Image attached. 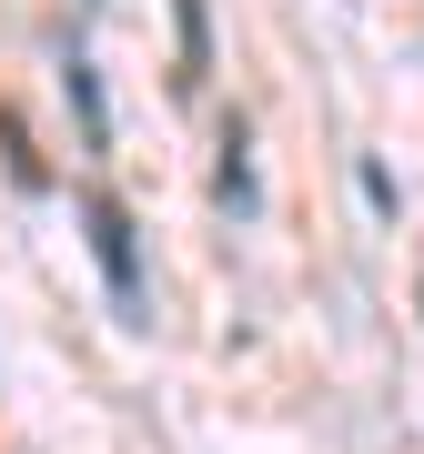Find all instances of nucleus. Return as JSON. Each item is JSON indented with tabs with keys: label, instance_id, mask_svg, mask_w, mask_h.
I'll list each match as a JSON object with an SVG mask.
<instances>
[{
	"label": "nucleus",
	"instance_id": "nucleus-2",
	"mask_svg": "<svg viewBox=\"0 0 424 454\" xmlns=\"http://www.w3.org/2000/svg\"><path fill=\"white\" fill-rule=\"evenodd\" d=\"M61 82H71V101H82V142H91V152H112V112H101V71H91V51H71Z\"/></svg>",
	"mask_w": 424,
	"mask_h": 454
},
{
	"label": "nucleus",
	"instance_id": "nucleus-1",
	"mask_svg": "<svg viewBox=\"0 0 424 454\" xmlns=\"http://www.w3.org/2000/svg\"><path fill=\"white\" fill-rule=\"evenodd\" d=\"M82 232H91V262H101V283H112L122 324H142V303H152V293H142V232H131V212L101 192V182L82 192Z\"/></svg>",
	"mask_w": 424,
	"mask_h": 454
},
{
	"label": "nucleus",
	"instance_id": "nucleus-3",
	"mask_svg": "<svg viewBox=\"0 0 424 454\" xmlns=\"http://www.w3.org/2000/svg\"><path fill=\"white\" fill-rule=\"evenodd\" d=\"M223 202H232V212H253V162H243V131L223 142Z\"/></svg>",
	"mask_w": 424,
	"mask_h": 454
},
{
	"label": "nucleus",
	"instance_id": "nucleus-4",
	"mask_svg": "<svg viewBox=\"0 0 424 454\" xmlns=\"http://www.w3.org/2000/svg\"><path fill=\"white\" fill-rule=\"evenodd\" d=\"M202 61H212V41H202V0H182V82H202Z\"/></svg>",
	"mask_w": 424,
	"mask_h": 454
},
{
	"label": "nucleus",
	"instance_id": "nucleus-5",
	"mask_svg": "<svg viewBox=\"0 0 424 454\" xmlns=\"http://www.w3.org/2000/svg\"><path fill=\"white\" fill-rule=\"evenodd\" d=\"M414 303H424V283H414Z\"/></svg>",
	"mask_w": 424,
	"mask_h": 454
}]
</instances>
